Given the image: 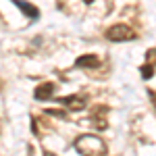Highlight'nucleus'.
<instances>
[{"instance_id": "obj_1", "label": "nucleus", "mask_w": 156, "mask_h": 156, "mask_svg": "<svg viewBox=\"0 0 156 156\" xmlns=\"http://www.w3.org/2000/svg\"><path fill=\"white\" fill-rule=\"evenodd\" d=\"M75 150L81 156H106V144L92 133L79 135L75 140Z\"/></svg>"}, {"instance_id": "obj_2", "label": "nucleus", "mask_w": 156, "mask_h": 156, "mask_svg": "<svg viewBox=\"0 0 156 156\" xmlns=\"http://www.w3.org/2000/svg\"><path fill=\"white\" fill-rule=\"evenodd\" d=\"M104 36H106V40H110V42H129V40L135 37V34H133V29L129 25L117 23V25H110Z\"/></svg>"}, {"instance_id": "obj_3", "label": "nucleus", "mask_w": 156, "mask_h": 156, "mask_svg": "<svg viewBox=\"0 0 156 156\" xmlns=\"http://www.w3.org/2000/svg\"><path fill=\"white\" fill-rule=\"evenodd\" d=\"M58 102L67 110H83L87 106V96L85 94H71V96H65L58 98Z\"/></svg>"}, {"instance_id": "obj_4", "label": "nucleus", "mask_w": 156, "mask_h": 156, "mask_svg": "<svg viewBox=\"0 0 156 156\" xmlns=\"http://www.w3.org/2000/svg\"><path fill=\"white\" fill-rule=\"evenodd\" d=\"M54 90H56V85L52 83V81L40 83L36 90H34V98H36V100H40V102H42V100H50V98L54 96Z\"/></svg>"}, {"instance_id": "obj_5", "label": "nucleus", "mask_w": 156, "mask_h": 156, "mask_svg": "<svg viewBox=\"0 0 156 156\" xmlns=\"http://www.w3.org/2000/svg\"><path fill=\"white\" fill-rule=\"evenodd\" d=\"M106 115H108V108L106 106H98V108H94V112H92V121H94V125H96L100 131H104V129L108 127Z\"/></svg>"}, {"instance_id": "obj_6", "label": "nucleus", "mask_w": 156, "mask_h": 156, "mask_svg": "<svg viewBox=\"0 0 156 156\" xmlns=\"http://www.w3.org/2000/svg\"><path fill=\"white\" fill-rule=\"evenodd\" d=\"M12 4L17 6V9H21L25 17H29V19H37L40 17V11H37L36 4H29V2H25V0H12Z\"/></svg>"}, {"instance_id": "obj_7", "label": "nucleus", "mask_w": 156, "mask_h": 156, "mask_svg": "<svg viewBox=\"0 0 156 156\" xmlns=\"http://www.w3.org/2000/svg\"><path fill=\"white\" fill-rule=\"evenodd\" d=\"M98 65H100V58L96 54H83L75 60V67H79V69H96Z\"/></svg>"}, {"instance_id": "obj_8", "label": "nucleus", "mask_w": 156, "mask_h": 156, "mask_svg": "<svg viewBox=\"0 0 156 156\" xmlns=\"http://www.w3.org/2000/svg\"><path fill=\"white\" fill-rule=\"evenodd\" d=\"M154 69H156V67H152V65H148V62H146V65H142V69H140V71H142V75H144V79H150V77L154 75Z\"/></svg>"}, {"instance_id": "obj_9", "label": "nucleus", "mask_w": 156, "mask_h": 156, "mask_svg": "<svg viewBox=\"0 0 156 156\" xmlns=\"http://www.w3.org/2000/svg\"><path fill=\"white\" fill-rule=\"evenodd\" d=\"M146 62L152 65V67H156V48H150L146 52Z\"/></svg>"}, {"instance_id": "obj_10", "label": "nucleus", "mask_w": 156, "mask_h": 156, "mask_svg": "<svg viewBox=\"0 0 156 156\" xmlns=\"http://www.w3.org/2000/svg\"><path fill=\"white\" fill-rule=\"evenodd\" d=\"M46 112H48V115H56V117H65V112H60V110H56V108H48Z\"/></svg>"}, {"instance_id": "obj_11", "label": "nucleus", "mask_w": 156, "mask_h": 156, "mask_svg": "<svg viewBox=\"0 0 156 156\" xmlns=\"http://www.w3.org/2000/svg\"><path fill=\"white\" fill-rule=\"evenodd\" d=\"M83 2H85V4H92V2H94V0H83Z\"/></svg>"}]
</instances>
